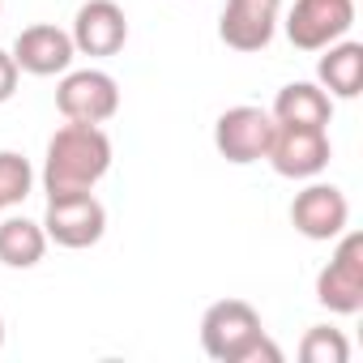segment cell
Returning a JSON list of instances; mask_svg holds the SVG:
<instances>
[{"instance_id":"obj_2","label":"cell","mask_w":363,"mask_h":363,"mask_svg":"<svg viewBox=\"0 0 363 363\" xmlns=\"http://www.w3.org/2000/svg\"><path fill=\"white\" fill-rule=\"evenodd\" d=\"M265 337L261 312L244 299H218L201 316V346L218 363H248V350Z\"/></svg>"},{"instance_id":"obj_5","label":"cell","mask_w":363,"mask_h":363,"mask_svg":"<svg viewBox=\"0 0 363 363\" xmlns=\"http://www.w3.org/2000/svg\"><path fill=\"white\" fill-rule=\"evenodd\" d=\"M274 124H278V120H274ZM265 158H269V167H274L282 179H316V175L329 167L333 145H329V133H325V128L278 124Z\"/></svg>"},{"instance_id":"obj_20","label":"cell","mask_w":363,"mask_h":363,"mask_svg":"<svg viewBox=\"0 0 363 363\" xmlns=\"http://www.w3.org/2000/svg\"><path fill=\"white\" fill-rule=\"evenodd\" d=\"M0 13H5V0H0Z\"/></svg>"},{"instance_id":"obj_6","label":"cell","mask_w":363,"mask_h":363,"mask_svg":"<svg viewBox=\"0 0 363 363\" xmlns=\"http://www.w3.org/2000/svg\"><path fill=\"white\" fill-rule=\"evenodd\" d=\"M43 231L60 248H94L107 231V210L94 193H69V197H48Z\"/></svg>"},{"instance_id":"obj_16","label":"cell","mask_w":363,"mask_h":363,"mask_svg":"<svg viewBox=\"0 0 363 363\" xmlns=\"http://www.w3.org/2000/svg\"><path fill=\"white\" fill-rule=\"evenodd\" d=\"M35 189V171L18 150H0V210L22 206Z\"/></svg>"},{"instance_id":"obj_7","label":"cell","mask_w":363,"mask_h":363,"mask_svg":"<svg viewBox=\"0 0 363 363\" xmlns=\"http://www.w3.org/2000/svg\"><path fill=\"white\" fill-rule=\"evenodd\" d=\"M354 26V0H295L286 13V39L299 52H320L346 39Z\"/></svg>"},{"instance_id":"obj_17","label":"cell","mask_w":363,"mask_h":363,"mask_svg":"<svg viewBox=\"0 0 363 363\" xmlns=\"http://www.w3.org/2000/svg\"><path fill=\"white\" fill-rule=\"evenodd\" d=\"M299 359H303V363H346V359H350V346H346V337H342L337 329L312 325V329L303 333V342H299Z\"/></svg>"},{"instance_id":"obj_18","label":"cell","mask_w":363,"mask_h":363,"mask_svg":"<svg viewBox=\"0 0 363 363\" xmlns=\"http://www.w3.org/2000/svg\"><path fill=\"white\" fill-rule=\"evenodd\" d=\"M18 94V65L9 52H0V103H9Z\"/></svg>"},{"instance_id":"obj_10","label":"cell","mask_w":363,"mask_h":363,"mask_svg":"<svg viewBox=\"0 0 363 363\" xmlns=\"http://www.w3.org/2000/svg\"><path fill=\"white\" fill-rule=\"evenodd\" d=\"M278 13H282V0H227L218 39L231 52H265L274 43Z\"/></svg>"},{"instance_id":"obj_15","label":"cell","mask_w":363,"mask_h":363,"mask_svg":"<svg viewBox=\"0 0 363 363\" xmlns=\"http://www.w3.org/2000/svg\"><path fill=\"white\" fill-rule=\"evenodd\" d=\"M48 252V231L43 223L30 218H5L0 223V265L9 269H35Z\"/></svg>"},{"instance_id":"obj_14","label":"cell","mask_w":363,"mask_h":363,"mask_svg":"<svg viewBox=\"0 0 363 363\" xmlns=\"http://www.w3.org/2000/svg\"><path fill=\"white\" fill-rule=\"evenodd\" d=\"M278 124H308V128H329L333 120V99L312 86V82H291L278 90L274 99V111H269Z\"/></svg>"},{"instance_id":"obj_19","label":"cell","mask_w":363,"mask_h":363,"mask_svg":"<svg viewBox=\"0 0 363 363\" xmlns=\"http://www.w3.org/2000/svg\"><path fill=\"white\" fill-rule=\"evenodd\" d=\"M0 346H5V320H0Z\"/></svg>"},{"instance_id":"obj_8","label":"cell","mask_w":363,"mask_h":363,"mask_svg":"<svg viewBox=\"0 0 363 363\" xmlns=\"http://www.w3.org/2000/svg\"><path fill=\"white\" fill-rule=\"evenodd\" d=\"M274 116L265 107H227L214 124V145L227 162L235 167H248V162H261L269 154V141H274Z\"/></svg>"},{"instance_id":"obj_3","label":"cell","mask_w":363,"mask_h":363,"mask_svg":"<svg viewBox=\"0 0 363 363\" xmlns=\"http://www.w3.org/2000/svg\"><path fill=\"white\" fill-rule=\"evenodd\" d=\"M316 303L337 316H354L363 308V235L359 231L337 235L329 265L316 274Z\"/></svg>"},{"instance_id":"obj_12","label":"cell","mask_w":363,"mask_h":363,"mask_svg":"<svg viewBox=\"0 0 363 363\" xmlns=\"http://www.w3.org/2000/svg\"><path fill=\"white\" fill-rule=\"evenodd\" d=\"M69 35L82 56H116L128 43V18L116 0H86Z\"/></svg>"},{"instance_id":"obj_13","label":"cell","mask_w":363,"mask_h":363,"mask_svg":"<svg viewBox=\"0 0 363 363\" xmlns=\"http://www.w3.org/2000/svg\"><path fill=\"white\" fill-rule=\"evenodd\" d=\"M320 52L325 56L316 65V77L329 90V99H359V90H363V43L337 39Z\"/></svg>"},{"instance_id":"obj_11","label":"cell","mask_w":363,"mask_h":363,"mask_svg":"<svg viewBox=\"0 0 363 363\" xmlns=\"http://www.w3.org/2000/svg\"><path fill=\"white\" fill-rule=\"evenodd\" d=\"M9 56H13L18 73L56 77V73H69V69H73L77 48H73V35H69V30L39 22V26H26V30L13 39V52H9Z\"/></svg>"},{"instance_id":"obj_1","label":"cell","mask_w":363,"mask_h":363,"mask_svg":"<svg viewBox=\"0 0 363 363\" xmlns=\"http://www.w3.org/2000/svg\"><path fill=\"white\" fill-rule=\"evenodd\" d=\"M111 171V137L99 124L69 120L48 141L43 158V193L69 197V193H94V184Z\"/></svg>"},{"instance_id":"obj_4","label":"cell","mask_w":363,"mask_h":363,"mask_svg":"<svg viewBox=\"0 0 363 363\" xmlns=\"http://www.w3.org/2000/svg\"><path fill=\"white\" fill-rule=\"evenodd\" d=\"M56 107L77 124H107L120 111V86L103 69H69L56 86Z\"/></svg>"},{"instance_id":"obj_9","label":"cell","mask_w":363,"mask_h":363,"mask_svg":"<svg viewBox=\"0 0 363 363\" xmlns=\"http://www.w3.org/2000/svg\"><path fill=\"white\" fill-rule=\"evenodd\" d=\"M291 223L303 240H316V244L337 240L350 223V201L337 184H308L291 201Z\"/></svg>"}]
</instances>
